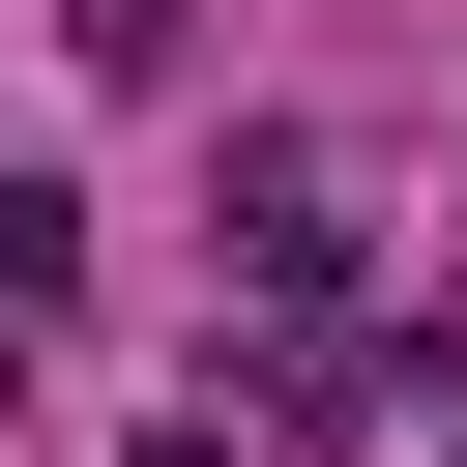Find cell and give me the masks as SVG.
I'll return each mask as SVG.
<instances>
[{
	"label": "cell",
	"mask_w": 467,
	"mask_h": 467,
	"mask_svg": "<svg viewBox=\"0 0 467 467\" xmlns=\"http://www.w3.org/2000/svg\"><path fill=\"white\" fill-rule=\"evenodd\" d=\"M234 292H263V321H350V146H321V117L234 146Z\"/></svg>",
	"instance_id": "6da1fadb"
},
{
	"label": "cell",
	"mask_w": 467,
	"mask_h": 467,
	"mask_svg": "<svg viewBox=\"0 0 467 467\" xmlns=\"http://www.w3.org/2000/svg\"><path fill=\"white\" fill-rule=\"evenodd\" d=\"M58 321H88V204H58V175H0V350H58Z\"/></svg>",
	"instance_id": "7a4b0ae2"
},
{
	"label": "cell",
	"mask_w": 467,
	"mask_h": 467,
	"mask_svg": "<svg viewBox=\"0 0 467 467\" xmlns=\"http://www.w3.org/2000/svg\"><path fill=\"white\" fill-rule=\"evenodd\" d=\"M58 29H88V58H175V0H58Z\"/></svg>",
	"instance_id": "3957f363"
},
{
	"label": "cell",
	"mask_w": 467,
	"mask_h": 467,
	"mask_svg": "<svg viewBox=\"0 0 467 467\" xmlns=\"http://www.w3.org/2000/svg\"><path fill=\"white\" fill-rule=\"evenodd\" d=\"M146 467H234V409H204V438H146Z\"/></svg>",
	"instance_id": "277c9868"
}]
</instances>
